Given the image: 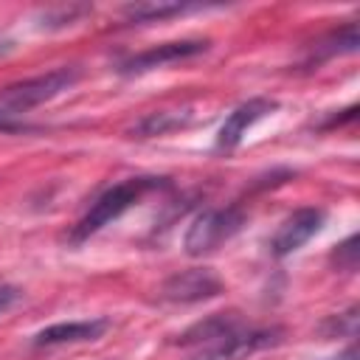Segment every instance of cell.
Here are the masks:
<instances>
[{
    "label": "cell",
    "instance_id": "cell-1",
    "mask_svg": "<svg viewBox=\"0 0 360 360\" xmlns=\"http://www.w3.org/2000/svg\"><path fill=\"white\" fill-rule=\"evenodd\" d=\"M284 329L250 326L236 312H217L188 326L177 343L191 349V360H242L262 349L278 346Z\"/></svg>",
    "mask_w": 360,
    "mask_h": 360
},
{
    "label": "cell",
    "instance_id": "cell-2",
    "mask_svg": "<svg viewBox=\"0 0 360 360\" xmlns=\"http://www.w3.org/2000/svg\"><path fill=\"white\" fill-rule=\"evenodd\" d=\"M79 76H82V70L76 65H62L48 73H39V76H31V79L3 87L0 90V129H6V132L25 129V124L20 118L28 115L34 107L70 90L79 82Z\"/></svg>",
    "mask_w": 360,
    "mask_h": 360
},
{
    "label": "cell",
    "instance_id": "cell-3",
    "mask_svg": "<svg viewBox=\"0 0 360 360\" xmlns=\"http://www.w3.org/2000/svg\"><path fill=\"white\" fill-rule=\"evenodd\" d=\"M163 186H166L163 177H146V174H141V177H127V180H121V183L104 188V191L90 202V208L82 214V219L70 228L68 242H70V245L87 242V239H90L93 233H98L104 225H110V222L118 219L124 211H129L132 205H138L149 191L163 188Z\"/></svg>",
    "mask_w": 360,
    "mask_h": 360
},
{
    "label": "cell",
    "instance_id": "cell-4",
    "mask_svg": "<svg viewBox=\"0 0 360 360\" xmlns=\"http://www.w3.org/2000/svg\"><path fill=\"white\" fill-rule=\"evenodd\" d=\"M245 219H248V214L239 202H231L222 208H202L186 231V239H183L186 253L188 256L214 253L219 245H225L228 239H233L242 231Z\"/></svg>",
    "mask_w": 360,
    "mask_h": 360
},
{
    "label": "cell",
    "instance_id": "cell-5",
    "mask_svg": "<svg viewBox=\"0 0 360 360\" xmlns=\"http://www.w3.org/2000/svg\"><path fill=\"white\" fill-rule=\"evenodd\" d=\"M205 51H208V39L160 42V45H152V48H146L141 53H132L124 62H118V73L121 76H141V73H149V70H158V68H166V65H174V62L194 59Z\"/></svg>",
    "mask_w": 360,
    "mask_h": 360
},
{
    "label": "cell",
    "instance_id": "cell-6",
    "mask_svg": "<svg viewBox=\"0 0 360 360\" xmlns=\"http://www.w3.org/2000/svg\"><path fill=\"white\" fill-rule=\"evenodd\" d=\"M326 222V211L323 208H315V205H304L298 211H292L281 225L278 231L273 233L270 239V253L276 259H284L290 253H295L298 248H304Z\"/></svg>",
    "mask_w": 360,
    "mask_h": 360
},
{
    "label": "cell",
    "instance_id": "cell-7",
    "mask_svg": "<svg viewBox=\"0 0 360 360\" xmlns=\"http://www.w3.org/2000/svg\"><path fill=\"white\" fill-rule=\"evenodd\" d=\"M276 110H278V101H276V98L256 96V98L242 101V104L233 107V110L228 112V118L222 121L214 146H217L219 152H231V149H236V146L242 143V138L248 135V129H253L264 115H273Z\"/></svg>",
    "mask_w": 360,
    "mask_h": 360
},
{
    "label": "cell",
    "instance_id": "cell-8",
    "mask_svg": "<svg viewBox=\"0 0 360 360\" xmlns=\"http://www.w3.org/2000/svg\"><path fill=\"white\" fill-rule=\"evenodd\" d=\"M219 292H222V281L205 267L180 270L172 278H166V284L160 287V298L174 301V304H194V301L214 298Z\"/></svg>",
    "mask_w": 360,
    "mask_h": 360
},
{
    "label": "cell",
    "instance_id": "cell-9",
    "mask_svg": "<svg viewBox=\"0 0 360 360\" xmlns=\"http://www.w3.org/2000/svg\"><path fill=\"white\" fill-rule=\"evenodd\" d=\"M110 329V318H87V321H59L34 335V346H65V343H87L98 340Z\"/></svg>",
    "mask_w": 360,
    "mask_h": 360
},
{
    "label": "cell",
    "instance_id": "cell-10",
    "mask_svg": "<svg viewBox=\"0 0 360 360\" xmlns=\"http://www.w3.org/2000/svg\"><path fill=\"white\" fill-rule=\"evenodd\" d=\"M357 45H360V37H357V22H346V25H340V28H335V31H329V34H323L318 42H315V48H312V53L307 56V68H312V65H321V62H326V59H332V56H340V53H354L357 51Z\"/></svg>",
    "mask_w": 360,
    "mask_h": 360
},
{
    "label": "cell",
    "instance_id": "cell-11",
    "mask_svg": "<svg viewBox=\"0 0 360 360\" xmlns=\"http://www.w3.org/2000/svg\"><path fill=\"white\" fill-rule=\"evenodd\" d=\"M197 8L200 6H188V3H132V6H124V17L127 22H155V20H169Z\"/></svg>",
    "mask_w": 360,
    "mask_h": 360
},
{
    "label": "cell",
    "instance_id": "cell-12",
    "mask_svg": "<svg viewBox=\"0 0 360 360\" xmlns=\"http://www.w3.org/2000/svg\"><path fill=\"white\" fill-rule=\"evenodd\" d=\"M186 121H188V115H186V112H183V115H177V112H149L146 118H141V121L132 127V132H138V138L163 135V132H169V129L183 127Z\"/></svg>",
    "mask_w": 360,
    "mask_h": 360
},
{
    "label": "cell",
    "instance_id": "cell-13",
    "mask_svg": "<svg viewBox=\"0 0 360 360\" xmlns=\"http://www.w3.org/2000/svg\"><path fill=\"white\" fill-rule=\"evenodd\" d=\"M90 14V6H59V8H48L39 14V25L42 28H65V25H73L79 17Z\"/></svg>",
    "mask_w": 360,
    "mask_h": 360
},
{
    "label": "cell",
    "instance_id": "cell-14",
    "mask_svg": "<svg viewBox=\"0 0 360 360\" xmlns=\"http://www.w3.org/2000/svg\"><path fill=\"white\" fill-rule=\"evenodd\" d=\"M354 332H357V307H349L346 312L332 315V318L323 323V335H326V338H338V335L354 338Z\"/></svg>",
    "mask_w": 360,
    "mask_h": 360
},
{
    "label": "cell",
    "instance_id": "cell-15",
    "mask_svg": "<svg viewBox=\"0 0 360 360\" xmlns=\"http://www.w3.org/2000/svg\"><path fill=\"white\" fill-rule=\"evenodd\" d=\"M357 242H360L357 233H352L346 242L338 245V250L332 253V262L338 264V270H349L352 273L357 267Z\"/></svg>",
    "mask_w": 360,
    "mask_h": 360
},
{
    "label": "cell",
    "instance_id": "cell-16",
    "mask_svg": "<svg viewBox=\"0 0 360 360\" xmlns=\"http://www.w3.org/2000/svg\"><path fill=\"white\" fill-rule=\"evenodd\" d=\"M20 287H14V284H6V281H0V315L3 312H8L17 301H20Z\"/></svg>",
    "mask_w": 360,
    "mask_h": 360
},
{
    "label": "cell",
    "instance_id": "cell-17",
    "mask_svg": "<svg viewBox=\"0 0 360 360\" xmlns=\"http://www.w3.org/2000/svg\"><path fill=\"white\" fill-rule=\"evenodd\" d=\"M11 51H14V39L6 37V34H0V56H6V53H11Z\"/></svg>",
    "mask_w": 360,
    "mask_h": 360
}]
</instances>
